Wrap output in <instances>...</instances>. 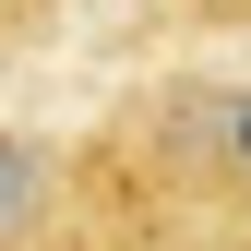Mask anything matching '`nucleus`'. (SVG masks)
I'll list each match as a JSON object with an SVG mask.
<instances>
[{
	"mask_svg": "<svg viewBox=\"0 0 251 251\" xmlns=\"http://www.w3.org/2000/svg\"><path fill=\"white\" fill-rule=\"evenodd\" d=\"M60 0H0V36H24V24H48Z\"/></svg>",
	"mask_w": 251,
	"mask_h": 251,
	"instance_id": "obj_2",
	"label": "nucleus"
},
{
	"mask_svg": "<svg viewBox=\"0 0 251 251\" xmlns=\"http://www.w3.org/2000/svg\"><path fill=\"white\" fill-rule=\"evenodd\" d=\"M227 168L251 179V84H239V96H227Z\"/></svg>",
	"mask_w": 251,
	"mask_h": 251,
	"instance_id": "obj_1",
	"label": "nucleus"
}]
</instances>
